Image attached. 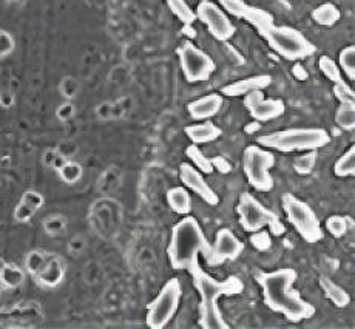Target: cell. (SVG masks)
<instances>
[{
	"label": "cell",
	"mask_w": 355,
	"mask_h": 329,
	"mask_svg": "<svg viewBox=\"0 0 355 329\" xmlns=\"http://www.w3.org/2000/svg\"><path fill=\"white\" fill-rule=\"evenodd\" d=\"M297 278L298 272L292 267L261 272L257 277V282L263 291L264 305L270 311L284 315V319L292 323H300L315 315V306L304 300L300 291L293 287Z\"/></svg>",
	"instance_id": "cell-1"
},
{
	"label": "cell",
	"mask_w": 355,
	"mask_h": 329,
	"mask_svg": "<svg viewBox=\"0 0 355 329\" xmlns=\"http://www.w3.org/2000/svg\"><path fill=\"white\" fill-rule=\"evenodd\" d=\"M200 253L209 264L216 266L214 248L204 234L201 224L192 215H184L180 223L172 228V235L167 246L168 262L176 271H193L200 267Z\"/></svg>",
	"instance_id": "cell-2"
},
{
	"label": "cell",
	"mask_w": 355,
	"mask_h": 329,
	"mask_svg": "<svg viewBox=\"0 0 355 329\" xmlns=\"http://www.w3.org/2000/svg\"><path fill=\"white\" fill-rule=\"evenodd\" d=\"M192 276L193 285L200 294V325L204 329H227L229 323L218 306V300L221 297L240 296L244 291V285L238 277H229L220 282L210 273L202 271V267L189 272Z\"/></svg>",
	"instance_id": "cell-3"
},
{
	"label": "cell",
	"mask_w": 355,
	"mask_h": 329,
	"mask_svg": "<svg viewBox=\"0 0 355 329\" xmlns=\"http://www.w3.org/2000/svg\"><path fill=\"white\" fill-rule=\"evenodd\" d=\"M261 147L274 149L278 152H307L318 150L331 144V136L324 128L306 127V128H288L282 132L263 135L258 138Z\"/></svg>",
	"instance_id": "cell-4"
},
{
	"label": "cell",
	"mask_w": 355,
	"mask_h": 329,
	"mask_svg": "<svg viewBox=\"0 0 355 329\" xmlns=\"http://www.w3.org/2000/svg\"><path fill=\"white\" fill-rule=\"evenodd\" d=\"M261 36L266 42L279 56L291 62H297L312 56L315 53V47L307 39L302 31L286 25H270Z\"/></svg>",
	"instance_id": "cell-5"
},
{
	"label": "cell",
	"mask_w": 355,
	"mask_h": 329,
	"mask_svg": "<svg viewBox=\"0 0 355 329\" xmlns=\"http://www.w3.org/2000/svg\"><path fill=\"white\" fill-rule=\"evenodd\" d=\"M236 214L240 218V224L245 232H257L259 229L269 228L270 235L282 237L286 234V226L278 218L275 212L266 208L249 192L241 194L236 204Z\"/></svg>",
	"instance_id": "cell-6"
},
{
	"label": "cell",
	"mask_w": 355,
	"mask_h": 329,
	"mask_svg": "<svg viewBox=\"0 0 355 329\" xmlns=\"http://www.w3.org/2000/svg\"><path fill=\"white\" fill-rule=\"evenodd\" d=\"M283 210L291 226L306 243L315 244L322 242L324 230L320 223V218L306 201L300 200L295 195L286 194L283 196Z\"/></svg>",
	"instance_id": "cell-7"
},
{
	"label": "cell",
	"mask_w": 355,
	"mask_h": 329,
	"mask_svg": "<svg viewBox=\"0 0 355 329\" xmlns=\"http://www.w3.org/2000/svg\"><path fill=\"white\" fill-rule=\"evenodd\" d=\"M275 166V155L259 146L245 147L243 155V170L252 187L258 192H270L275 183L270 169Z\"/></svg>",
	"instance_id": "cell-8"
},
{
	"label": "cell",
	"mask_w": 355,
	"mask_h": 329,
	"mask_svg": "<svg viewBox=\"0 0 355 329\" xmlns=\"http://www.w3.org/2000/svg\"><path fill=\"white\" fill-rule=\"evenodd\" d=\"M182 296V287L178 278H170L168 282L161 287L158 296H156L147 306L146 323L152 329L166 328L170 320L180 307V301Z\"/></svg>",
	"instance_id": "cell-9"
},
{
	"label": "cell",
	"mask_w": 355,
	"mask_h": 329,
	"mask_svg": "<svg viewBox=\"0 0 355 329\" xmlns=\"http://www.w3.org/2000/svg\"><path fill=\"white\" fill-rule=\"evenodd\" d=\"M178 56H180L182 74L189 84L206 82L216 71L215 60L192 42L182 44L178 50Z\"/></svg>",
	"instance_id": "cell-10"
},
{
	"label": "cell",
	"mask_w": 355,
	"mask_h": 329,
	"mask_svg": "<svg viewBox=\"0 0 355 329\" xmlns=\"http://www.w3.org/2000/svg\"><path fill=\"white\" fill-rule=\"evenodd\" d=\"M195 15L201 24L207 26L214 39L220 40V42H227L236 33L235 25L230 22L226 11L220 5L211 2V0H201L196 6Z\"/></svg>",
	"instance_id": "cell-11"
},
{
	"label": "cell",
	"mask_w": 355,
	"mask_h": 329,
	"mask_svg": "<svg viewBox=\"0 0 355 329\" xmlns=\"http://www.w3.org/2000/svg\"><path fill=\"white\" fill-rule=\"evenodd\" d=\"M221 5L224 11H227L229 15L235 16L238 19H243L250 25H254L259 34H263L270 25L275 24L274 16L266 10L257 8V6H250L245 3L244 0H216Z\"/></svg>",
	"instance_id": "cell-12"
},
{
	"label": "cell",
	"mask_w": 355,
	"mask_h": 329,
	"mask_svg": "<svg viewBox=\"0 0 355 329\" xmlns=\"http://www.w3.org/2000/svg\"><path fill=\"white\" fill-rule=\"evenodd\" d=\"M244 106L252 119L258 122L274 121L286 112L283 99H266L263 90H254L244 96Z\"/></svg>",
	"instance_id": "cell-13"
},
{
	"label": "cell",
	"mask_w": 355,
	"mask_h": 329,
	"mask_svg": "<svg viewBox=\"0 0 355 329\" xmlns=\"http://www.w3.org/2000/svg\"><path fill=\"white\" fill-rule=\"evenodd\" d=\"M180 180L182 181L184 187L190 192H193V194L200 196L206 204L216 205L218 203H220V198H218L216 192L209 186V183L204 180L202 174L196 167H193L192 164H189V162L181 164Z\"/></svg>",
	"instance_id": "cell-14"
},
{
	"label": "cell",
	"mask_w": 355,
	"mask_h": 329,
	"mask_svg": "<svg viewBox=\"0 0 355 329\" xmlns=\"http://www.w3.org/2000/svg\"><path fill=\"white\" fill-rule=\"evenodd\" d=\"M214 248L215 263L221 264L224 262H234L244 251V243L230 229H220L216 232Z\"/></svg>",
	"instance_id": "cell-15"
},
{
	"label": "cell",
	"mask_w": 355,
	"mask_h": 329,
	"mask_svg": "<svg viewBox=\"0 0 355 329\" xmlns=\"http://www.w3.org/2000/svg\"><path fill=\"white\" fill-rule=\"evenodd\" d=\"M224 104L223 94L211 93L207 96H202L200 99H195L187 104V112L190 118L196 121L210 119L220 113V110Z\"/></svg>",
	"instance_id": "cell-16"
},
{
	"label": "cell",
	"mask_w": 355,
	"mask_h": 329,
	"mask_svg": "<svg viewBox=\"0 0 355 329\" xmlns=\"http://www.w3.org/2000/svg\"><path fill=\"white\" fill-rule=\"evenodd\" d=\"M270 84L272 76H269V74H255V76L235 81L223 87L221 93L227 98H238V96H245L254 90H266Z\"/></svg>",
	"instance_id": "cell-17"
},
{
	"label": "cell",
	"mask_w": 355,
	"mask_h": 329,
	"mask_svg": "<svg viewBox=\"0 0 355 329\" xmlns=\"http://www.w3.org/2000/svg\"><path fill=\"white\" fill-rule=\"evenodd\" d=\"M64 278H65V264L62 262V258L56 257L54 253H51L49 262H46L42 269L34 276L36 283L39 286L46 287V289L58 287L64 282Z\"/></svg>",
	"instance_id": "cell-18"
},
{
	"label": "cell",
	"mask_w": 355,
	"mask_h": 329,
	"mask_svg": "<svg viewBox=\"0 0 355 329\" xmlns=\"http://www.w3.org/2000/svg\"><path fill=\"white\" fill-rule=\"evenodd\" d=\"M184 132H186V136L192 141V144H196V146L214 142L223 135L221 128L207 119L204 122H200V124L187 126L184 128Z\"/></svg>",
	"instance_id": "cell-19"
},
{
	"label": "cell",
	"mask_w": 355,
	"mask_h": 329,
	"mask_svg": "<svg viewBox=\"0 0 355 329\" xmlns=\"http://www.w3.org/2000/svg\"><path fill=\"white\" fill-rule=\"evenodd\" d=\"M167 204L178 215H189L190 212H192V196H190L186 187L168 189Z\"/></svg>",
	"instance_id": "cell-20"
},
{
	"label": "cell",
	"mask_w": 355,
	"mask_h": 329,
	"mask_svg": "<svg viewBox=\"0 0 355 329\" xmlns=\"http://www.w3.org/2000/svg\"><path fill=\"white\" fill-rule=\"evenodd\" d=\"M318 285L327 300H331L334 306L337 307H346L351 303V296L347 294L343 287L338 286L336 282H332L329 277H320Z\"/></svg>",
	"instance_id": "cell-21"
},
{
	"label": "cell",
	"mask_w": 355,
	"mask_h": 329,
	"mask_svg": "<svg viewBox=\"0 0 355 329\" xmlns=\"http://www.w3.org/2000/svg\"><path fill=\"white\" fill-rule=\"evenodd\" d=\"M0 283L3 289H17L25 283V271L15 263H3L0 266Z\"/></svg>",
	"instance_id": "cell-22"
},
{
	"label": "cell",
	"mask_w": 355,
	"mask_h": 329,
	"mask_svg": "<svg viewBox=\"0 0 355 329\" xmlns=\"http://www.w3.org/2000/svg\"><path fill=\"white\" fill-rule=\"evenodd\" d=\"M340 17L341 12L338 10V6L331 2L318 5L317 8L312 11V20L320 26H334L338 24Z\"/></svg>",
	"instance_id": "cell-23"
},
{
	"label": "cell",
	"mask_w": 355,
	"mask_h": 329,
	"mask_svg": "<svg viewBox=\"0 0 355 329\" xmlns=\"http://www.w3.org/2000/svg\"><path fill=\"white\" fill-rule=\"evenodd\" d=\"M164 2L167 3L170 11L173 12L181 24L192 25L196 20L195 11L190 8V5L186 2V0H164Z\"/></svg>",
	"instance_id": "cell-24"
},
{
	"label": "cell",
	"mask_w": 355,
	"mask_h": 329,
	"mask_svg": "<svg viewBox=\"0 0 355 329\" xmlns=\"http://www.w3.org/2000/svg\"><path fill=\"white\" fill-rule=\"evenodd\" d=\"M186 155L189 156V160L192 161V166L200 170L202 175L214 174V167H211L210 158L204 155L200 146H196V144H190V146L186 149Z\"/></svg>",
	"instance_id": "cell-25"
},
{
	"label": "cell",
	"mask_w": 355,
	"mask_h": 329,
	"mask_svg": "<svg viewBox=\"0 0 355 329\" xmlns=\"http://www.w3.org/2000/svg\"><path fill=\"white\" fill-rule=\"evenodd\" d=\"M334 174L338 178H349L355 175V146L338 158V161L334 166Z\"/></svg>",
	"instance_id": "cell-26"
},
{
	"label": "cell",
	"mask_w": 355,
	"mask_h": 329,
	"mask_svg": "<svg viewBox=\"0 0 355 329\" xmlns=\"http://www.w3.org/2000/svg\"><path fill=\"white\" fill-rule=\"evenodd\" d=\"M58 175L60 180H62L65 184H76L78 181L82 180V175H84V167L82 164L67 160L62 166H60L58 170Z\"/></svg>",
	"instance_id": "cell-27"
},
{
	"label": "cell",
	"mask_w": 355,
	"mask_h": 329,
	"mask_svg": "<svg viewBox=\"0 0 355 329\" xmlns=\"http://www.w3.org/2000/svg\"><path fill=\"white\" fill-rule=\"evenodd\" d=\"M50 255H51V253L44 252V251H39V249L28 252V253H26V257H25V264H24L25 271L28 272L30 276L34 277L40 269H42V267L45 266V263L49 262Z\"/></svg>",
	"instance_id": "cell-28"
},
{
	"label": "cell",
	"mask_w": 355,
	"mask_h": 329,
	"mask_svg": "<svg viewBox=\"0 0 355 329\" xmlns=\"http://www.w3.org/2000/svg\"><path fill=\"white\" fill-rule=\"evenodd\" d=\"M338 67L343 70L349 81H355V47H345L338 54Z\"/></svg>",
	"instance_id": "cell-29"
},
{
	"label": "cell",
	"mask_w": 355,
	"mask_h": 329,
	"mask_svg": "<svg viewBox=\"0 0 355 329\" xmlns=\"http://www.w3.org/2000/svg\"><path fill=\"white\" fill-rule=\"evenodd\" d=\"M317 164V150H307L302 156H297L293 160V170L298 175H309L315 169Z\"/></svg>",
	"instance_id": "cell-30"
},
{
	"label": "cell",
	"mask_w": 355,
	"mask_h": 329,
	"mask_svg": "<svg viewBox=\"0 0 355 329\" xmlns=\"http://www.w3.org/2000/svg\"><path fill=\"white\" fill-rule=\"evenodd\" d=\"M336 122L340 128H355V104H340L336 113Z\"/></svg>",
	"instance_id": "cell-31"
},
{
	"label": "cell",
	"mask_w": 355,
	"mask_h": 329,
	"mask_svg": "<svg viewBox=\"0 0 355 329\" xmlns=\"http://www.w3.org/2000/svg\"><path fill=\"white\" fill-rule=\"evenodd\" d=\"M67 218L64 215H50L46 217L42 221V228L45 230L46 235L50 237H59L62 235L64 232L67 230Z\"/></svg>",
	"instance_id": "cell-32"
},
{
	"label": "cell",
	"mask_w": 355,
	"mask_h": 329,
	"mask_svg": "<svg viewBox=\"0 0 355 329\" xmlns=\"http://www.w3.org/2000/svg\"><path fill=\"white\" fill-rule=\"evenodd\" d=\"M326 230L329 232L332 237L341 238L346 235V232L349 230V219L347 217H341V215H331L326 219Z\"/></svg>",
	"instance_id": "cell-33"
},
{
	"label": "cell",
	"mask_w": 355,
	"mask_h": 329,
	"mask_svg": "<svg viewBox=\"0 0 355 329\" xmlns=\"http://www.w3.org/2000/svg\"><path fill=\"white\" fill-rule=\"evenodd\" d=\"M318 67H320V70H322L324 76L329 79L331 82H334V84L343 79V78H341V70H340L338 64L332 58L322 56L318 60Z\"/></svg>",
	"instance_id": "cell-34"
},
{
	"label": "cell",
	"mask_w": 355,
	"mask_h": 329,
	"mask_svg": "<svg viewBox=\"0 0 355 329\" xmlns=\"http://www.w3.org/2000/svg\"><path fill=\"white\" fill-rule=\"evenodd\" d=\"M334 94L340 104H355V93L343 79L334 84Z\"/></svg>",
	"instance_id": "cell-35"
},
{
	"label": "cell",
	"mask_w": 355,
	"mask_h": 329,
	"mask_svg": "<svg viewBox=\"0 0 355 329\" xmlns=\"http://www.w3.org/2000/svg\"><path fill=\"white\" fill-rule=\"evenodd\" d=\"M67 161V158L59 153L58 147H50L46 149L44 155H42V164L44 167L51 169V170H58L62 164Z\"/></svg>",
	"instance_id": "cell-36"
},
{
	"label": "cell",
	"mask_w": 355,
	"mask_h": 329,
	"mask_svg": "<svg viewBox=\"0 0 355 329\" xmlns=\"http://www.w3.org/2000/svg\"><path fill=\"white\" fill-rule=\"evenodd\" d=\"M250 243L257 251L266 252L272 248V237L270 232L259 229L257 232H250Z\"/></svg>",
	"instance_id": "cell-37"
},
{
	"label": "cell",
	"mask_w": 355,
	"mask_h": 329,
	"mask_svg": "<svg viewBox=\"0 0 355 329\" xmlns=\"http://www.w3.org/2000/svg\"><path fill=\"white\" fill-rule=\"evenodd\" d=\"M20 203L26 204V205H28V208H31L33 210L37 212V210H40V209L44 208L45 198L37 190H26V192H24L22 198H20Z\"/></svg>",
	"instance_id": "cell-38"
},
{
	"label": "cell",
	"mask_w": 355,
	"mask_h": 329,
	"mask_svg": "<svg viewBox=\"0 0 355 329\" xmlns=\"http://www.w3.org/2000/svg\"><path fill=\"white\" fill-rule=\"evenodd\" d=\"M15 37H12L8 31L0 30V59H3L8 56V54H11L12 50H15Z\"/></svg>",
	"instance_id": "cell-39"
},
{
	"label": "cell",
	"mask_w": 355,
	"mask_h": 329,
	"mask_svg": "<svg viewBox=\"0 0 355 329\" xmlns=\"http://www.w3.org/2000/svg\"><path fill=\"white\" fill-rule=\"evenodd\" d=\"M34 215H36V210H33L31 208H28V205L20 201L16 205L15 212H12V217H15L17 223H28Z\"/></svg>",
	"instance_id": "cell-40"
},
{
	"label": "cell",
	"mask_w": 355,
	"mask_h": 329,
	"mask_svg": "<svg viewBox=\"0 0 355 329\" xmlns=\"http://www.w3.org/2000/svg\"><path fill=\"white\" fill-rule=\"evenodd\" d=\"M79 92V84L76 79L73 78H65L62 82H60V93L65 99H73L74 96Z\"/></svg>",
	"instance_id": "cell-41"
},
{
	"label": "cell",
	"mask_w": 355,
	"mask_h": 329,
	"mask_svg": "<svg viewBox=\"0 0 355 329\" xmlns=\"http://www.w3.org/2000/svg\"><path fill=\"white\" fill-rule=\"evenodd\" d=\"M210 162H211V167H214V170H218V172L223 175L230 174L232 169H234V166H232V162L227 160V158L221 156V155L210 158Z\"/></svg>",
	"instance_id": "cell-42"
},
{
	"label": "cell",
	"mask_w": 355,
	"mask_h": 329,
	"mask_svg": "<svg viewBox=\"0 0 355 329\" xmlns=\"http://www.w3.org/2000/svg\"><path fill=\"white\" fill-rule=\"evenodd\" d=\"M85 248H87V239L82 235H74L70 239V243H68V251H70V253H73L74 257L80 255V253L85 251Z\"/></svg>",
	"instance_id": "cell-43"
},
{
	"label": "cell",
	"mask_w": 355,
	"mask_h": 329,
	"mask_svg": "<svg viewBox=\"0 0 355 329\" xmlns=\"http://www.w3.org/2000/svg\"><path fill=\"white\" fill-rule=\"evenodd\" d=\"M74 113H76V108H74V106L71 104V102H65V104L58 107V110H56V118H58L59 121L67 122V121H70V119L73 118Z\"/></svg>",
	"instance_id": "cell-44"
},
{
	"label": "cell",
	"mask_w": 355,
	"mask_h": 329,
	"mask_svg": "<svg viewBox=\"0 0 355 329\" xmlns=\"http://www.w3.org/2000/svg\"><path fill=\"white\" fill-rule=\"evenodd\" d=\"M58 150L60 155L67 158V160H71L73 155L78 152V147H76V144H73V142H64V144H60V146H58Z\"/></svg>",
	"instance_id": "cell-45"
},
{
	"label": "cell",
	"mask_w": 355,
	"mask_h": 329,
	"mask_svg": "<svg viewBox=\"0 0 355 329\" xmlns=\"http://www.w3.org/2000/svg\"><path fill=\"white\" fill-rule=\"evenodd\" d=\"M292 74H293V78H295L300 82H304V81L309 79V73H307L306 68L302 64H300L298 60H297V64L292 67Z\"/></svg>",
	"instance_id": "cell-46"
},
{
	"label": "cell",
	"mask_w": 355,
	"mask_h": 329,
	"mask_svg": "<svg viewBox=\"0 0 355 329\" xmlns=\"http://www.w3.org/2000/svg\"><path fill=\"white\" fill-rule=\"evenodd\" d=\"M12 104H15V96L8 92L0 93V106H2L3 108H10V107H12Z\"/></svg>",
	"instance_id": "cell-47"
},
{
	"label": "cell",
	"mask_w": 355,
	"mask_h": 329,
	"mask_svg": "<svg viewBox=\"0 0 355 329\" xmlns=\"http://www.w3.org/2000/svg\"><path fill=\"white\" fill-rule=\"evenodd\" d=\"M259 124H261V122L255 121L254 124H249V126H245V133L252 135V133H254V130H259Z\"/></svg>",
	"instance_id": "cell-48"
},
{
	"label": "cell",
	"mask_w": 355,
	"mask_h": 329,
	"mask_svg": "<svg viewBox=\"0 0 355 329\" xmlns=\"http://www.w3.org/2000/svg\"><path fill=\"white\" fill-rule=\"evenodd\" d=\"M2 289H3V286H2V283H0V294H2Z\"/></svg>",
	"instance_id": "cell-49"
},
{
	"label": "cell",
	"mask_w": 355,
	"mask_h": 329,
	"mask_svg": "<svg viewBox=\"0 0 355 329\" xmlns=\"http://www.w3.org/2000/svg\"><path fill=\"white\" fill-rule=\"evenodd\" d=\"M11 2H17V0H11Z\"/></svg>",
	"instance_id": "cell-50"
}]
</instances>
